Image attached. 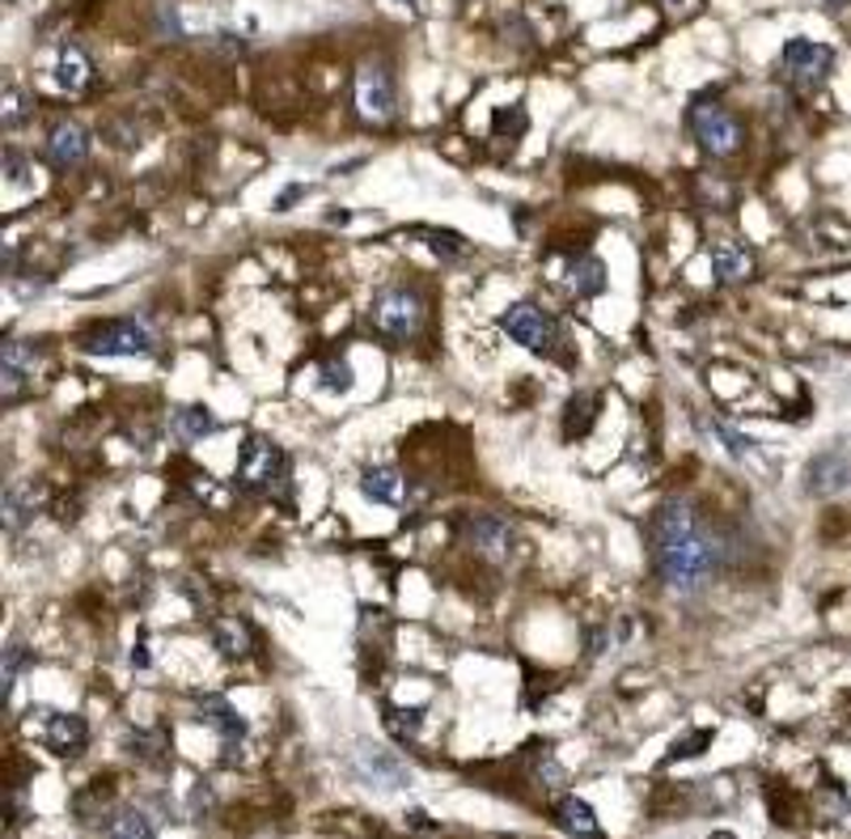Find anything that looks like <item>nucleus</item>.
<instances>
[{"instance_id":"nucleus-1","label":"nucleus","mask_w":851,"mask_h":839,"mask_svg":"<svg viewBox=\"0 0 851 839\" xmlns=\"http://www.w3.org/2000/svg\"><path fill=\"white\" fill-rule=\"evenodd\" d=\"M653 556H657L661 582L682 594H695L712 582V573L721 564V547L691 505L669 500L653 521Z\"/></svg>"},{"instance_id":"nucleus-2","label":"nucleus","mask_w":851,"mask_h":839,"mask_svg":"<svg viewBox=\"0 0 851 839\" xmlns=\"http://www.w3.org/2000/svg\"><path fill=\"white\" fill-rule=\"evenodd\" d=\"M780 81H788L792 89H809L826 86V77L834 72V51L826 43H813V39H792V43L780 51Z\"/></svg>"},{"instance_id":"nucleus-3","label":"nucleus","mask_w":851,"mask_h":839,"mask_svg":"<svg viewBox=\"0 0 851 839\" xmlns=\"http://www.w3.org/2000/svg\"><path fill=\"white\" fill-rule=\"evenodd\" d=\"M500 326L509 331L512 344L530 348L534 357H555V348H559V323H555L542 305H534V302L509 305L505 319H500Z\"/></svg>"},{"instance_id":"nucleus-4","label":"nucleus","mask_w":851,"mask_h":839,"mask_svg":"<svg viewBox=\"0 0 851 839\" xmlns=\"http://www.w3.org/2000/svg\"><path fill=\"white\" fill-rule=\"evenodd\" d=\"M424 323V305L411 289H385L382 297L373 302V326L382 331L385 340L394 344H407L415 340V331Z\"/></svg>"},{"instance_id":"nucleus-5","label":"nucleus","mask_w":851,"mask_h":839,"mask_svg":"<svg viewBox=\"0 0 851 839\" xmlns=\"http://www.w3.org/2000/svg\"><path fill=\"white\" fill-rule=\"evenodd\" d=\"M77 344H81V352H89V357H140V352L153 348V340L140 323L110 319V323L86 326V335H81Z\"/></svg>"},{"instance_id":"nucleus-6","label":"nucleus","mask_w":851,"mask_h":839,"mask_svg":"<svg viewBox=\"0 0 851 839\" xmlns=\"http://www.w3.org/2000/svg\"><path fill=\"white\" fill-rule=\"evenodd\" d=\"M288 475V462H284V450H280L272 437H258L251 432L242 441V484L255 488V492H272L284 484Z\"/></svg>"},{"instance_id":"nucleus-7","label":"nucleus","mask_w":851,"mask_h":839,"mask_svg":"<svg viewBox=\"0 0 851 839\" xmlns=\"http://www.w3.org/2000/svg\"><path fill=\"white\" fill-rule=\"evenodd\" d=\"M691 131H695V140H700L707 153H716V157H728V153L742 145V128H737V119L721 107V103H712V98H703L691 107Z\"/></svg>"},{"instance_id":"nucleus-8","label":"nucleus","mask_w":851,"mask_h":839,"mask_svg":"<svg viewBox=\"0 0 851 839\" xmlns=\"http://www.w3.org/2000/svg\"><path fill=\"white\" fill-rule=\"evenodd\" d=\"M356 107H361V115L373 119V124H390V119L399 115L394 81H390L385 65H378V60L361 65V72H356Z\"/></svg>"},{"instance_id":"nucleus-9","label":"nucleus","mask_w":851,"mask_h":839,"mask_svg":"<svg viewBox=\"0 0 851 839\" xmlns=\"http://www.w3.org/2000/svg\"><path fill=\"white\" fill-rule=\"evenodd\" d=\"M356 763H361L364 780H369V784H378V789H385V793H394V789H407V784H411L407 763H399V754H390L385 747L356 742Z\"/></svg>"},{"instance_id":"nucleus-10","label":"nucleus","mask_w":851,"mask_h":839,"mask_svg":"<svg viewBox=\"0 0 851 839\" xmlns=\"http://www.w3.org/2000/svg\"><path fill=\"white\" fill-rule=\"evenodd\" d=\"M467 535H470V547L479 552L483 559H491V564H500V559L509 556V547H512V530H509V521H500V517H475L467 526Z\"/></svg>"},{"instance_id":"nucleus-11","label":"nucleus","mask_w":851,"mask_h":839,"mask_svg":"<svg viewBox=\"0 0 851 839\" xmlns=\"http://www.w3.org/2000/svg\"><path fill=\"white\" fill-rule=\"evenodd\" d=\"M86 149H89V136L81 124H56L51 136H47V162L60 166V170L86 162Z\"/></svg>"},{"instance_id":"nucleus-12","label":"nucleus","mask_w":851,"mask_h":839,"mask_svg":"<svg viewBox=\"0 0 851 839\" xmlns=\"http://www.w3.org/2000/svg\"><path fill=\"white\" fill-rule=\"evenodd\" d=\"M195 712H199V721L213 725L221 738H229V742H242V738H246V721H242V712H237L225 695H199V700H195Z\"/></svg>"},{"instance_id":"nucleus-13","label":"nucleus","mask_w":851,"mask_h":839,"mask_svg":"<svg viewBox=\"0 0 851 839\" xmlns=\"http://www.w3.org/2000/svg\"><path fill=\"white\" fill-rule=\"evenodd\" d=\"M51 77H56V86L65 89V94H81V89L94 81V60H89L81 47H60V56H56V68H51Z\"/></svg>"},{"instance_id":"nucleus-14","label":"nucleus","mask_w":851,"mask_h":839,"mask_svg":"<svg viewBox=\"0 0 851 839\" xmlns=\"http://www.w3.org/2000/svg\"><path fill=\"white\" fill-rule=\"evenodd\" d=\"M47 747H51V754H60V759H72V754H81L86 751V721L81 716H68V712H60V716H51L47 721Z\"/></svg>"},{"instance_id":"nucleus-15","label":"nucleus","mask_w":851,"mask_h":839,"mask_svg":"<svg viewBox=\"0 0 851 839\" xmlns=\"http://www.w3.org/2000/svg\"><path fill=\"white\" fill-rule=\"evenodd\" d=\"M361 492L369 500H378V505H390V509H399L407 500V479L394 467H369L361 475Z\"/></svg>"},{"instance_id":"nucleus-16","label":"nucleus","mask_w":851,"mask_h":839,"mask_svg":"<svg viewBox=\"0 0 851 839\" xmlns=\"http://www.w3.org/2000/svg\"><path fill=\"white\" fill-rule=\"evenodd\" d=\"M170 432L178 441H204L216 432V416L204 403H187V408L170 411Z\"/></svg>"},{"instance_id":"nucleus-17","label":"nucleus","mask_w":851,"mask_h":839,"mask_svg":"<svg viewBox=\"0 0 851 839\" xmlns=\"http://www.w3.org/2000/svg\"><path fill=\"white\" fill-rule=\"evenodd\" d=\"M712 267H716V280H721V284H742V280L754 276L750 251H745V246H733V242L712 246Z\"/></svg>"},{"instance_id":"nucleus-18","label":"nucleus","mask_w":851,"mask_h":839,"mask_svg":"<svg viewBox=\"0 0 851 839\" xmlns=\"http://www.w3.org/2000/svg\"><path fill=\"white\" fill-rule=\"evenodd\" d=\"M851 484V467L843 462V458H834V453H822L813 467H809V488L813 492H839V488H848Z\"/></svg>"},{"instance_id":"nucleus-19","label":"nucleus","mask_w":851,"mask_h":839,"mask_svg":"<svg viewBox=\"0 0 851 839\" xmlns=\"http://www.w3.org/2000/svg\"><path fill=\"white\" fill-rule=\"evenodd\" d=\"M555 822H559L564 831H576V836H597V831H601L594 806L580 801V797H564V801L555 806Z\"/></svg>"},{"instance_id":"nucleus-20","label":"nucleus","mask_w":851,"mask_h":839,"mask_svg":"<svg viewBox=\"0 0 851 839\" xmlns=\"http://www.w3.org/2000/svg\"><path fill=\"white\" fill-rule=\"evenodd\" d=\"M35 357H39V348L35 344H22V340H4V394L13 399L18 394V382H22V373L35 369Z\"/></svg>"},{"instance_id":"nucleus-21","label":"nucleus","mask_w":851,"mask_h":839,"mask_svg":"<svg viewBox=\"0 0 851 839\" xmlns=\"http://www.w3.org/2000/svg\"><path fill=\"white\" fill-rule=\"evenodd\" d=\"M597 411H601V399L589 394V390H576L573 399H568V408H564V429H568V437H585V432L594 429Z\"/></svg>"},{"instance_id":"nucleus-22","label":"nucleus","mask_w":851,"mask_h":839,"mask_svg":"<svg viewBox=\"0 0 851 839\" xmlns=\"http://www.w3.org/2000/svg\"><path fill=\"white\" fill-rule=\"evenodd\" d=\"M568 284H573L576 297H597L606 289V263L601 258H580L568 267Z\"/></svg>"},{"instance_id":"nucleus-23","label":"nucleus","mask_w":851,"mask_h":839,"mask_svg":"<svg viewBox=\"0 0 851 839\" xmlns=\"http://www.w3.org/2000/svg\"><path fill=\"white\" fill-rule=\"evenodd\" d=\"M30 517H35V500H30V492H26V488H9V492H4V526H9V535L26 530Z\"/></svg>"},{"instance_id":"nucleus-24","label":"nucleus","mask_w":851,"mask_h":839,"mask_svg":"<svg viewBox=\"0 0 851 839\" xmlns=\"http://www.w3.org/2000/svg\"><path fill=\"white\" fill-rule=\"evenodd\" d=\"M213 641H216V648H221L225 657H234V662H237V657H246V653H251V636H246V627L237 624V620H229V624L216 627Z\"/></svg>"},{"instance_id":"nucleus-25","label":"nucleus","mask_w":851,"mask_h":839,"mask_svg":"<svg viewBox=\"0 0 851 839\" xmlns=\"http://www.w3.org/2000/svg\"><path fill=\"white\" fill-rule=\"evenodd\" d=\"M107 831H110V836H140V839H145V836H153L157 827H153L149 818L140 814L136 806H124V810H119V814L107 822Z\"/></svg>"},{"instance_id":"nucleus-26","label":"nucleus","mask_w":851,"mask_h":839,"mask_svg":"<svg viewBox=\"0 0 851 839\" xmlns=\"http://www.w3.org/2000/svg\"><path fill=\"white\" fill-rule=\"evenodd\" d=\"M30 110H35V103H30V94H22V89H13V86L4 89V128H9V131L26 128Z\"/></svg>"},{"instance_id":"nucleus-27","label":"nucleus","mask_w":851,"mask_h":839,"mask_svg":"<svg viewBox=\"0 0 851 839\" xmlns=\"http://www.w3.org/2000/svg\"><path fill=\"white\" fill-rule=\"evenodd\" d=\"M424 242L432 246V255H441L446 263H458V258L467 255V242H462V237H453L449 230H428Z\"/></svg>"},{"instance_id":"nucleus-28","label":"nucleus","mask_w":851,"mask_h":839,"mask_svg":"<svg viewBox=\"0 0 851 839\" xmlns=\"http://www.w3.org/2000/svg\"><path fill=\"white\" fill-rule=\"evenodd\" d=\"M322 382L335 390V394H343V390H352V373H348V365H343L340 357H331V361H322Z\"/></svg>"},{"instance_id":"nucleus-29","label":"nucleus","mask_w":851,"mask_h":839,"mask_svg":"<svg viewBox=\"0 0 851 839\" xmlns=\"http://www.w3.org/2000/svg\"><path fill=\"white\" fill-rule=\"evenodd\" d=\"M712 429H716V441H721L733 458H745V453H750V441H745L742 432H733L728 425H721V420H712Z\"/></svg>"},{"instance_id":"nucleus-30","label":"nucleus","mask_w":851,"mask_h":839,"mask_svg":"<svg viewBox=\"0 0 851 839\" xmlns=\"http://www.w3.org/2000/svg\"><path fill=\"white\" fill-rule=\"evenodd\" d=\"M22 662H30L22 648H18V645L4 648V695H9V691H13V683H18V674H22Z\"/></svg>"},{"instance_id":"nucleus-31","label":"nucleus","mask_w":851,"mask_h":839,"mask_svg":"<svg viewBox=\"0 0 851 839\" xmlns=\"http://www.w3.org/2000/svg\"><path fill=\"white\" fill-rule=\"evenodd\" d=\"M385 721H390V730H394V733L411 738V733H415V725H420V712H385Z\"/></svg>"},{"instance_id":"nucleus-32","label":"nucleus","mask_w":851,"mask_h":839,"mask_svg":"<svg viewBox=\"0 0 851 839\" xmlns=\"http://www.w3.org/2000/svg\"><path fill=\"white\" fill-rule=\"evenodd\" d=\"M305 192H310L305 183H297V187H284V192H280V199H276V213H284V208H293V204H297V199H301Z\"/></svg>"},{"instance_id":"nucleus-33","label":"nucleus","mask_w":851,"mask_h":839,"mask_svg":"<svg viewBox=\"0 0 851 839\" xmlns=\"http://www.w3.org/2000/svg\"><path fill=\"white\" fill-rule=\"evenodd\" d=\"M542 784H559V763L555 759H542Z\"/></svg>"},{"instance_id":"nucleus-34","label":"nucleus","mask_w":851,"mask_h":839,"mask_svg":"<svg viewBox=\"0 0 851 839\" xmlns=\"http://www.w3.org/2000/svg\"><path fill=\"white\" fill-rule=\"evenodd\" d=\"M826 9H851V0H822Z\"/></svg>"},{"instance_id":"nucleus-35","label":"nucleus","mask_w":851,"mask_h":839,"mask_svg":"<svg viewBox=\"0 0 851 839\" xmlns=\"http://www.w3.org/2000/svg\"><path fill=\"white\" fill-rule=\"evenodd\" d=\"M399 4H420V0H399Z\"/></svg>"}]
</instances>
